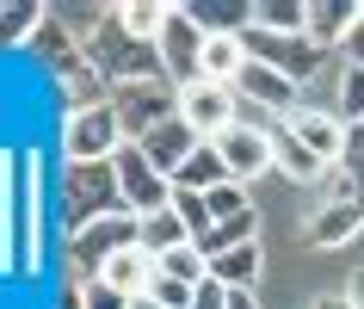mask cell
I'll list each match as a JSON object with an SVG mask.
<instances>
[{"label": "cell", "instance_id": "6", "mask_svg": "<svg viewBox=\"0 0 364 309\" xmlns=\"http://www.w3.org/2000/svg\"><path fill=\"white\" fill-rule=\"evenodd\" d=\"M161 62H167V80L186 93V87H198L204 80V31H198V19L186 13V6H167V25H161Z\"/></svg>", "mask_w": 364, "mask_h": 309}, {"label": "cell", "instance_id": "3", "mask_svg": "<svg viewBox=\"0 0 364 309\" xmlns=\"http://www.w3.org/2000/svg\"><path fill=\"white\" fill-rule=\"evenodd\" d=\"M241 50H247V62H259V68H278V75L284 80H296V87H303V80H315V68H321V43L309 38H284V31H266V25L253 19L247 31H241Z\"/></svg>", "mask_w": 364, "mask_h": 309}, {"label": "cell", "instance_id": "15", "mask_svg": "<svg viewBox=\"0 0 364 309\" xmlns=\"http://www.w3.org/2000/svg\"><path fill=\"white\" fill-rule=\"evenodd\" d=\"M266 136H272V167H278L284 179L309 186V179H321V174H327V161H315V154H309L303 142L284 130V124H266Z\"/></svg>", "mask_w": 364, "mask_h": 309}, {"label": "cell", "instance_id": "26", "mask_svg": "<svg viewBox=\"0 0 364 309\" xmlns=\"http://www.w3.org/2000/svg\"><path fill=\"white\" fill-rule=\"evenodd\" d=\"M340 198L364 204V124H346V149H340Z\"/></svg>", "mask_w": 364, "mask_h": 309}, {"label": "cell", "instance_id": "7", "mask_svg": "<svg viewBox=\"0 0 364 309\" xmlns=\"http://www.w3.org/2000/svg\"><path fill=\"white\" fill-rule=\"evenodd\" d=\"M112 161H117V192H124V211H130V216H154V211H167V204H173V179L161 174L136 142H124Z\"/></svg>", "mask_w": 364, "mask_h": 309}, {"label": "cell", "instance_id": "21", "mask_svg": "<svg viewBox=\"0 0 364 309\" xmlns=\"http://www.w3.org/2000/svg\"><path fill=\"white\" fill-rule=\"evenodd\" d=\"M31 50H38L50 68H68V62H80V38L62 25V13H43V25H38V38H31Z\"/></svg>", "mask_w": 364, "mask_h": 309}, {"label": "cell", "instance_id": "1", "mask_svg": "<svg viewBox=\"0 0 364 309\" xmlns=\"http://www.w3.org/2000/svg\"><path fill=\"white\" fill-rule=\"evenodd\" d=\"M80 56L93 62L105 87H136V80H167V62H161V43L130 38L117 13H93V31L80 38Z\"/></svg>", "mask_w": 364, "mask_h": 309}, {"label": "cell", "instance_id": "16", "mask_svg": "<svg viewBox=\"0 0 364 309\" xmlns=\"http://www.w3.org/2000/svg\"><path fill=\"white\" fill-rule=\"evenodd\" d=\"M259 272H266V248L259 241H247V248H229L210 260V278L229 290H259Z\"/></svg>", "mask_w": 364, "mask_h": 309}, {"label": "cell", "instance_id": "8", "mask_svg": "<svg viewBox=\"0 0 364 309\" xmlns=\"http://www.w3.org/2000/svg\"><path fill=\"white\" fill-rule=\"evenodd\" d=\"M117 248H136V216H130V211H112V216H99V223H87V229H75L68 260H75L80 285H87V278H99V266H105Z\"/></svg>", "mask_w": 364, "mask_h": 309}, {"label": "cell", "instance_id": "40", "mask_svg": "<svg viewBox=\"0 0 364 309\" xmlns=\"http://www.w3.org/2000/svg\"><path fill=\"white\" fill-rule=\"evenodd\" d=\"M315 309H352V303H346V290H340V297H321Z\"/></svg>", "mask_w": 364, "mask_h": 309}, {"label": "cell", "instance_id": "22", "mask_svg": "<svg viewBox=\"0 0 364 309\" xmlns=\"http://www.w3.org/2000/svg\"><path fill=\"white\" fill-rule=\"evenodd\" d=\"M247 241H259V204L241 216H229V223H216L198 248H204V260H216V253H229V248H247Z\"/></svg>", "mask_w": 364, "mask_h": 309}, {"label": "cell", "instance_id": "4", "mask_svg": "<svg viewBox=\"0 0 364 309\" xmlns=\"http://www.w3.org/2000/svg\"><path fill=\"white\" fill-rule=\"evenodd\" d=\"M124 142H130V136H124V124H117L112 99H105V105H93V112H68V117H62V161H68V167L112 161Z\"/></svg>", "mask_w": 364, "mask_h": 309}, {"label": "cell", "instance_id": "17", "mask_svg": "<svg viewBox=\"0 0 364 309\" xmlns=\"http://www.w3.org/2000/svg\"><path fill=\"white\" fill-rule=\"evenodd\" d=\"M56 80H62V93H68V112H93V105H105V99H112L105 75H99L87 56L68 62V68H56Z\"/></svg>", "mask_w": 364, "mask_h": 309}, {"label": "cell", "instance_id": "32", "mask_svg": "<svg viewBox=\"0 0 364 309\" xmlns=\"http://www.w3.org/2000/svg\"><path fill=\"white\" fill-rule=\"evenodd\" d=\"M340 117L346 124H364V68H346L340 75Z\"/></svg>", "mask_w": 364, "mask_h": 309}, {"label": "cell", "instance_id": "13", "mask_svg": "<svg viewBox=\"0 0 364 309\" xmlns=\"http://www.w3.org/2000/svg\"><path fill=\"white\" fill-rule=\"evenodd\" d=\"M136 149H142V154L154 161V167H161V174L173 179V174H179V167H186V161L198 154V149H204V136H198L192 124H186V117H167V124H161V130H149L142 142H136Z\"/></svg>", "mask_w": 364, "mask_h": 309}, {"label": "cell", "instance_id": "36", "mask_svg": "<svg viewBox=\"0 0 364 309\" xmlns=\"http://www.w3.org/2000/svg\"><path fill=\"white\" fill-rule=\"evenodd\" d=\"M346 68H364V13H358V25H352V31H346Z\"/></svg>", "mask_w": 364, "mask_h": 309}, {"label": "cell", "instance_id": "25", "mask_svg": "<svg viewBox=\"0 0 364 309\" xmlns=\"http://www.w3.org/2000/svg\"><path fill=\"white\" fill-rule=\"evenodd\" d=\"M186 13L198 19L204 38H241V31L253 25V6H186Z\"/></svg>", "mask_w": 364, "mask_h": 309}, {"label": "cell", "instance_id": "19", "mask_svg": "<svg viewBox=\"0 0 364 309\" xmlns=\"http://www.w3.org/2000/svg\"><path fill=\"white\" fill-rule=\"evenodd\" d=\"M136 241H142V248L161 260V253L186 248V241H192V229H186V216L167 204V211H154V216H136Z\"/></svg>", "mask_w": 364, "mask_h": 309}, {"label": "cell", "instance_id": "18", "mask_svg": "<svg viewBox=\"0 0 364 309\" xmlns=\"http://www.w3.org/2000/svg\"><path fill=\"white\" fill-rule=\"evenodd\" d=\"M364 6H352V0H315L309 6V38L321 43V50H333V43H346V31L358 25Z\"/></svg>", "mask_w": 364, "mask_h": 309}, {"label": "cell", "instance_id": "41", "mask_svg": "<svg viewBox=\"0 0 364 309\" xmlns=\"http://www.w3.org/2000/svg\"><path fill=\"white\" fill-rule=\"evenodd\" d=\"M136 309H161V303H154V297H136Z\"/></svg>", "mask_w": 364, "mask_h": 309}, {"label": "cell", "instance_id": "5", "mask_svg": "<svg viewBox=\"0 0 364 309\" xmlns=\"http://www.w3.org/2000/svg\"><path fill=\"white\" fill-rule=\"evenodd\" d=\"M112 112L124 124L130 142H142L149 130H161L167 117H179V87L173 80H136V87H112Z\"/></svg>", "mask_w": 364, "mask_h": 309}, {"label": "cell", "instance_id": "35", "mask_svg": "<svg viewBox=\"0 0 364 309\" xmlns=\"http://www.w3.org/2000/svg\"><path fill=\"white\" fill-rule=\"evenodd\" d=\"M192 309H229V285H216V278H204L192 297Z\"/></svg>", "mask_w": 364, "mask_h": 309}, {"label": "cell", "instance_id": "20", "mask_svg": "<svg viewBox=\"0 0 364 309\" xmlns=\"http://www.w3.org/2000/svg\"><path fill=\"white\" fill-rule=\"evenodd\" d=\"M216 186H229V167H223V154H216V142H204V149L173 174V192H216Z\"/></svg>", "mask_w": 364, "mask_h": 309}, {"label": "cell", "instance_id": "29", "mask_svg": "<svg viewBox=\"0 0 364 309\" xmlns=\"http://www.w3.org/2000/svg\"><path fill=\"white\" fill-rule=\"evenodd\" d=\"M204 211H210V229L216 223H229V216H241V211H253V198H247V186H216V192H204Z\"/></svg>", "mask_w": 364, "mask_h": 309}, {"label": "cell", "instance_id": "10", "mask_svg": "<svg viewBox=\"0 0 364 309\" xmlns=\"http://www.w3.org/2000/svg\"><path fill=\"white\" fill-rule=\"evenodd\" d=\"M216 154H223V167H229V179L235 186H247V179H259L272 167V136H266V124H229V130L216 136Z\"/></svg>", "mask_w": 364, "mask_h": 309}, {"label": "cell", "instance_id": "37", "mask_svg": "<svg viewBox=\"0 0 364 309\" xmlns=\"http://www.w3.org/2000/svg\"><path fill=\"white\" fill-rule=\"evenodd\" d=\"M346 303H352V309H364V266L352 272V278H346Z\"/></svg>", "mask_w": 364, "mask_h": 309}, {"label": "cell", "instance_id": "12", "mask_svg": "<svg viewBox=\"0 0 364 309\" xmlns=\"http://www.w3.org/2000/svg\"><path fill=\"white\" fill-rule=\"evenodd\" d=\"M296 142H303L315 161H327V167H340V149H346V117H333V112H315V105H296L290 117H278Z\"/></svg>", "mask_w": 364, "mask_h": 309}, {"label": "cell", "instance_id": "23", "mask_svg": "<svg viewBox=\"0 0 364 309\" xmlns=\"http://www.w3.org/2000/svg\"><path fill=\"white\" fill-rule=\"evenodd\" d=\"M241 68H247V50H241V38H210V43H204V80H216V87H235V80H241Z\"/></svg>", "mask_w": 364, "mask_h": 309}, {"label": "cell", "instance_id": "14", "mask_svg": "<svg viewBox=\"0 0 364 309\" xmlns=\"http://www.w3.org/2000/svg\"><path fill=\"white\" fill-rule=\"evenodd\" d=\"M364 235V204L358 198H327L321 211L309 216V248H346Z\"/></svg>", "mask_w": 364, "mask_h": 309}, {"label": "cell", "instance_id": "24", "mask_svg": "<svg viewBox=\"0 0 364 309\" xmlns=\"http://www.w3.org/2000/svg\"><path fill=\"white\" fill-rule=\"evenodd\" d=\"M50 6H31V0H19V6H0V50H31V38H38V25Z\"/></svg>", "mask_w": 364, "mask_h": 309}, {"label": "cell", "instance_id": "33", "mask_svg": "<svg viewBox=\"0 0 364 309\" xmlns=\"http://www.w3.org/2000/svg\"><path fill=\"white\" fill-rule=\"evenodd\" d=\"M173 211L186 216L192 241H204V235H210V211H204V192H173Z\"/></svg>", "mask_w": 364, "mask_h": 309}, {"label": "cell", "instance_id": "27", "mask_svg": "<svg viewBox=\"0 0 364 309\" xmlns=\"http://www.w3.org/2000/svg\"><path fill=\"white\" fill-rule=\"evenodd\" d=\"M253 19L266 25V31L303 38V31H309V6H296V0H266V6H253Z\"/></svg>", "mask_w": 364, "mask_h": 309}, {"label": "cell", "instance_id": "38", "mask_svg": "<svg viewBox=\"0 0 364 309\" xmlns=\"http://www.w3.org/2000/svg\"><path fill=\"white\" fill-rule=\"evenodd\" d=\"M229 309H259V297L253 290H229Z\"/></svg>", "mask_w": 364, "mask_h": 309}, {"label": "cell", "instance_id": "39", "mask_svg": "<svg viewBox=\"0 0 364 309\" xmlns=\"http://www.w3.org/2000/svg\"><path fill=\"white\" fill-rule=\"evenodd\" d=\"M56 309H87V303H80V285H68V290H62V303Z\"/></svg>", "mask_w": 364, "mask_h": 309}, {"label": "cell", "instance_id": "34", "mask_svg": "<svg viewBox=\"0 0 364 309\" xmlns=\"http://www.w3.org/2000/svg\"><path fill=\"white\" fill-rule=\"evenodd\" d=\"M80 303H87V309H136V297L112 290L105 278H87V285H80Z\"/></svg>", "mask_w": 364, "mask_h": 309}, {"label": "cell", "instance_id": "28", "mask_svg": "<svg viewBox=\"0 0 364 309\" xmlns=\"http://www.w3.org/2000/svg\"><path fill=\"white\" fill-rule=\"evenodd\" d=\"M161 272H167V278H179V285H204V278H210V260H204V248H198V241H186V248L161 253Z\"/></svg>", "mask_w": 364, "mask_h": 309}, {"label": "cell", "instance_id": "31", "mask_svg": "<svg viewBox=\"0 0 364 309\" xmlns=\"http://www.w3.org/2000/svg\"><path fill=\"white\" fill-rule=\"evenodd\" d=\"M142 297H154V303H161V309H192L198 285H179V278H167V272H154V285L142 290Z\"/></svg>", "mask_w": 364, "mask_h": 309}, {"label": "cell", "instance_id": "30", "mask_svg": "<svg viewBox=\"0 0 364 309\" xmlns=\"http://www.w3.org/2000/svg\"><path fill=\"white\" fill-rule=\"evenodd\" d=\"M117 25H124L130 38L154 43V38H161V25H167V6H117Z\"/></svg>", "mask_w": 364, "mask_h": 309}, {"label": "cell", "instance_id": "2", "mask_svg": "<svg viewBox=\"0 0 364 309\" xmlns=\"http://www.w3.org/2000/svg\"><path fill=\"white\" fill-rule=\"evenodd\" d=\"M124 211V192H117V161H87V167H62V223L68 235L99 223V216Z\"/></svg>", "mask_w": 364, "mask_h": 309}, {"label": "cell", "instance_id": "9", "mask_svg": "<svg viewBox=\"0 0 364 309\" xmlns=\"http://www.w3.org/2000/svg\"><path fill=\"white\" fill-rule=\"evenodd\" d=\"M179 117H186L204 142H216L229 124H241V93H235V87H216V80H198V87L179 93Z\"/></svg>", "mask_w": 364, "mask_h": 309}, {"label": "cell", "instance_id": "11", "mask_svg": "<svg viewBox=\"0 0 364 309\" xmlns=\"http://www.w3.org/2000/svg\"><path fill=\"white\" fill-rule=\"evenodd\" d=\"M235 93L247 99L253 112L266 117V124H278V117H290L296 105H303V93H296V80H284L278 68H259V62H247L241 68V80H235Z\"/></svg>", "mask_w": 364, "mask_h": 309}]
</instances>
